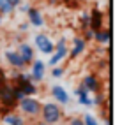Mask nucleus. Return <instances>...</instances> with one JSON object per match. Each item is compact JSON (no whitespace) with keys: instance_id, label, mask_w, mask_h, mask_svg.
Segmentation results:
<instances>
[{"instance_id":"nucleus-4","label":"nucleus","mask_w":129,"mask_h":125,"mask_svg":"<svg viewBox=\"0 0 129 125\" xmlns=\"http://www.w3.org/2000/svg\"><path fill=\"white\" fill-rule=\"evenodd\" d=\"M0 104H2L4 107H7V109H14L18 106V100L13 95V85H11V81H7L2 88H0Z\"/></svg>"},{"instance_id":"nucleus-5","label":"nucleus","mask_w":129,"mask_h":125,"mask_svg":"<svg viewBox=\"0 0 129 125\" xmlns=\"http://www.w3.org/2000/svg\"><path fill=\"white\" fill-rule=\"evenodd\" d=\"M34 44H36V48L43 53V55H51L53 51H55V42L48 37V34H44V32H41V34H37L36 37H34Z\"/></svg>"},{"instance_id":"nucleus-10","label":"nucleus","mask_w":129,"mask_h":125,"mask_svg":"<svg viewBox=\"0 0 129 125\" xmlns=\"http://www.w3.org/2000/svg\"><path fill=\"white\" fill-rule=\"evenodd\" d=\"M25 14H27V18H28L30 27H36V28L44 27V18H43L41 9H37V7H34V6H30V7H28V11H27Z\"/></svg>"},{"instance_id":"nucleus-16","label":"nucleus","mask_w":129,"mask_h":125,"mask_svg":"<svg viewBox=\"0 0 129 125\" xmlns=\"http://www.w3.org/2000/svg\"><path fill=\"white\" fill-rule=\"evenodd\" d=\"M88 27H90V13L81 11V14H80V28H81V32L87 30Z\"/></svg>"},{"instance_id":"nucleus-7","label":"nucleus","mask_w":129,"mask_h":125,"mask_svg":"<svg viewBox=\"0 0 129 125\" xmlns=\"http://www.w3.org/2000/svg\"><path fill=\"white\" fill-rule=\"evenodd\" d=\"M4 58H6V62H7L13 69H16V71H25V69H27V64L23 62L21 55H20L16 49H7V51L4 53Z\"/></svg>"},{"instance_id":"nucleus-22","label":"nucleus","mask_w":129,"mask_h":125,"mask_svg":"<svg viewBox=\"0 0 129 125\" xmlns=\"http://www.w3.org/2000/svg\"><path fill=\"white\" fill-rule=\"evenodd\" d=\"M81 37H83L87 42H88V41H92V39H94V30H92V28H87V30H83V35H81Z\"/></svg>"},{"instance_id":"nucleus-8","label":"nucleus","mask_w":129,"mask_h":125,"mask_svg":"<svg viewBox=\"0 0 129 125\" xmlns=\"http://www.w3.org/2000/svg\"><path fill=\"white\" fill-rule=\"evenodd\" d=\"M88 13H90V27L88 28H92L94 32L103 28L104 27V20H106V13L101 11L99 7H92V11H88Z\"/></svg>"},{"instance_id":"nucleus-1","label":"nucleus","mask_w":129,"mask_h":125,"mask_svg":"<svg viewBox=\"0 0 129 125\" xmlns=\"http://www.w3.org/2000/svg\"><path fill=\"white\" fill-rule=\"evenodd\" d=\"M41 120L46 121V123H51V125H57L62 121L64 118V109L60 104L57 102H44L41 104V113H39Z\"/></svg>"},{"instance_id":"nucleus-26","label":"nucleus","mask_w":129,"mask_h":125,"mask_svg":"<svg viewBox=\"0 0 129 125\" xmlns=\"http://www.w3.org/2000/svg\"><path fill=\"white\" fill-rule=\"evenodd\" d=\"M18 7H20V11H21V13H27V11H28V7H30V4H27V2H21Z\"/></svg>"},{"instance_id":"nucleus-18","label":"nucleus","mask_w":129,"mask_h":125,"mask_svg":"<svg viewBox=\"0 0 129 125\" xmlns=\"http://www.w3.org/2000/svg\"><path fill=\"white\" fill-rule=\"evenodd\" d=\"M81 120H83V125H101L99 120H97L94 114H90V113H85V114L81 116Z\"/></svg>"},{"instance_id":"nucleus-11","label":"nucleus","mask_w":129,"mask_h":125,"mask_svg":"<svg viewBox=\"0 0 129 125\" xmlns=\"http://www.w3.org/2000/svg\"><path fill=\"white\" fill-rule=\"evenodd\" d=\"M20 55H21V58H23V62L27 64V67L32 64V60L36 58V49H34V46H30L28 42H20L18 44V49H16Z\"/></svg>"},{"instance_id":"nucleus-29","label":"nucleus","mask_w":129,"mask_h":125,"mask_svg":"<svg viewBox=\"0 0 129 125\" xmlns=\"http://www.w3.org/2000/svg\"><path fill=\"white\" fill-rule=\"evenodd\" d=\"M36 125H51V123H46V121H43V120H41V121H37Z\"/></svg>"},{"instance_id":"nucleus-6","label":"nucleus","mask_w":129,"mask_h":125,"mask_svg":"<svg viewBox=\"0 0 129 125\" xmlns=\"http://www.w3.org/2000/svg\"><path fill=\"white\" fill-rule=\"evenodd\" d=\"M81 85L88 90V93H99V92L103 90V81H101V78H99L95 72L85 74L83 79H81Z\"/></svg>"},{"instance_id":"nucleus-23","label":"nucleus","mask_w":129,"mask_h":125,"mask_svg":"<svg viewBox=\"0 0 129 125\" xmlns=\"http://www.w3.org/2000/svg\"><path fill=\"white\" fill-rule=\"evenodd\" d=\"M67 125H83V120H81V116H73L67 120Z\"/></svg>"},{"instance_id":"nucleus-15","label":"nucleus","mask_w":129,"mask_h":125,"mask_svg":"<svg viewBox=\"0 0 129 125\" xmlns=\"http://www.w3.org/2000/svg\"><path fill=\"white\" fill-rule=\"evenodd\" d=\"M2 121L6 125H27L25 116L20 114V113H16V111H9L7 114H4L2 116Z\"/></svg>"},{"instance_id":"nucleus-3","label":"nucleus","mask_w":129,"mask_h":125,"mask_svg":"<svg viewBox=\"0 0 129 125\" xmlns=\"http://www.w3.org/2000/svg\"><path fill=\"white\" fill-rule=\"evenodd\" d=\"M30 67V79L36 83V85H39V83H43L44 81V78H46V69H48V65L43 62V60H39V58H34L32 60V64L28 65Z\"/></svg>"},{"instance_id":"nucleus-25","label":"nucleus","mask_w":129,"mask_h":125,"mask_svg":"<svg viewBox=\"0 0 129 125\" xmlns=\"http://www.w3.org/2000/svg\"><path fill=\"white\" fill-rule=\"evenodd\" d=\"M64 46H67V39H66V37H60V39L55 42V49H57V48H64Z\"/></svg>"},{"instance_id":"nucleus-13","label":"nucleus","mask_w":129,"mask_h":125,"mask_svg":"<svg viewBox=\"0 0 129 125\" xmlns=\"http://www.w3.org/2000/svg\"><path fill=\"white\" fill-rule=\"evenodd\" d=\"M92 41L97 42V44H101V46H108L110 41H111V28H110V27H103V28L95 30Z\"/></svg>"},{"instance_id":"nucleus-17","label":"nucleus","mask_w":129,"mask_h":125,"mask_svg":"<svg viewBox=\"0 0 129 125\" xmlns=\"http://www.w3.org/2000/svg\"><path fill=\"white\" fill-rule=\"evenodd\" d=\"M16 9L7 2V0H0V14L2 16H9V14H13Z\"/></svg>"},{"instance_id":"nucleus-32","label":"nucleus","mask_w":129,"mask_h":125,"mask_svg":"<svg viewBox=\"0 0 129 125\" xmlns=\"http://www.w3.org/2000/svg\"><path fill=\"white\" fill-rule=\"evenodd\" d=\"M0 65H2V58H0Z\"/></svg>"},{"instance_id":"nucleus-28","label":"nucleus","mask_w":129,"mask_h":125,"mask_svg":"<svg viewBox=\"0 0 129 125\" xmlns=\"http://www.w3.org/2000/svg\"><path fill=\"white\" fill-rule=\"evenodd\" d=\"M7 81H9V79H7V76H0V88H2Z\"/></svg>"},{"instance_id":"nucleus-27","label":"nucleus","mask_w":129,"mask_h":125,"mask_svg":"<svg viewBox=\"0 0 129 125\" xmlns=\"http://www.w3.org/2000/svg\"><path fill=\"white\" fill-rule=\"evenodd\" d=\"M7 2H9V4H11V6H13V7L16 9V7H18V6H20V4L23 2V0H7Z\"/></svg>"},{"instance_id":"nucleus-30","label":"nucleus","mask_w":129,"mask_h":125,"mask_svg":"<svg viewBox=\"0 0 129 125\" xmlns=\"http://www.w3.org/2000/svg\"><path fill=\"white\" fill-rule=\"evenodd\" d=\"M0 76H6V71L2 69V65H0Z\"/></svg>"},{"instance_id":"nucleus-31","label":"nucleus","mask_w":129,"mask_h":125,"mask_svg":"<svg viewBox=\"0 0 129 125\" xmlns=\"http://www.w3.org/2000/svg\"><path fill=\"white\" fill-rule=\"evenodd\" d=\"M0 23H2V14H0Z\"/></svg>"},{"instance_id":"nucleus-2","label":"nucleus","mask_w":129,"mask_h":125,"mask_svg":"<svg viewBox=\"0 0 129 125\" xmlns=\"http://www.w3.org/2000/svg\"><path fill=\"white\" fill-rule=\"evenodd\" d=\"M41 100L37 99V97H30V95H27V97H23L21 100H18V109H20V113L23 114V116H27V118H37L39 116V113H41Z\"/></svg>"},{"instance_id":"nucleus-14","label":"nucleus","mask_w":129,"mask_h":125,"mask_svg":"<svg viewBox=\"0 0 129 125\" xmlns=\"http://www.w3.org/2000/svg\"><path fill=\"white\" fill-rule=\"evenodd\" d=\"M67 55H69V48H67V46H64V48H57V49L51 53V56H50V60H48V64H46V65L55 67V65L62 64V62L67 58Z\"/></svg>"},{"instance_id":"nucleus-12","label":"nucleus","mask_w":129,"mask_h":125,"mask_svg":"<svg viewBox=\"0 0 129 125\" xmlns=\"http://www.w3.org/2000/svg\"><path fill=\"white\" fill-rule=\"evenodd\" d=\"M50 93H51V97H53V100H55L57 104H60V106L69 104V93L66 92L64 86H60V85H53V86L50 88Z\"/></svg>"},{"instance_id":"nucleus-21","label":"nucleus","mask_w":129,"mask_h":125,"mask_svg":"<svg viewBox=\"0 0 129 125\" xmlns=\"http://www.w3.org/2000/svg\"><path fill=\"white\" fill-rule=\"evenodd\" d=\"M11 85H13V83H11ZM13 95H14V99H16V100H21L23 97H27V95H25V93L16 86V85H13Z\"/></svg>"},{"instance_id":"nucleus-24","label":"nucleus","mask_w":129,"mask_h":125,"mask_svg":"<svg viewBox=\"0 0 129 125\" xmlns=\"http://www.w3.org/2000/svg\"><path fill=\"white\" fill-rule=\"evenodd\" d=\"M28 28H30V23H28V21H25V23H20V25H18V30H20L21 34H27V32H28Z\"/></svg>"},{"instance_id":"nucleus-19","label":"nucleus","mask_w":129,"mask_h":125,"mask_svg":"<svg viewBox=\"0 0 129 125\" xmlns=\"http://www.w3.org/2000/svg\"><path fill=\"white\" fill-rule=\"evenodd\" d=\"M66 74V69L58 64V65H55V67H51V78H55V79H58V78H62Z\"/></svg>"},{"instance_id":"nucleus-20","label":"nucleus","mask_w":129,"mask_h":125,"mask_svg":"<svg viewBox=\"0 0 129 125\" xmlns=\"http://www.w3.org/2000/svg\"><path fill=\"white\" fill-rule=\"evenodd\" d=\"M74 93H76V97H87V95H90V93H88V90H87V88H85V86H83L81 83H80V85L76 86Z\"/></svg>"},{"instance_id":"nucleus-9","label":"nucleus","mask_w":129,"mask_h":125,"mask_svg":"<svg viewBox=\"0 0 129 125\" xmlns=\"http://www.w3.org/2000/svg\"><path fill=\"white\" fill-rule=\"evenodd\" d=\"M85 51H87V41H85L81 35L73 37V44H71V49H69V55H67V56H71V58L74 60V58L81 56Z\"/></svg>"}]
</instances>
